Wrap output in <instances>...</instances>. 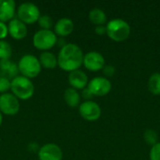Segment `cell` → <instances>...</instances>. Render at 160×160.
I'll use <instances>...</instances> for the list:
<instances>
[{
	"instance_id": "cell-18",
	"label": "cell",
	"mask_w": 160,
	"mask_h": 160,
	"mask_svg": "<svg viewBox=\"0 0 160 160\" xmlns=\"http://www.w3.org/2000/svg\"><path fill=\"white\" fill-rule=\"evenodd\" d=\"M89 20L96 25H104V23L107 22V16L102 9L95 8L89 12Z\"/></svg>"
},
{
	"instance_id": "cell-3",
	"label": "cell",
	"mask_w": 160,
	"mask_h": 160,
	"mask_svg": "<svg viewBox=\"0 0 160 160\" xmlns=\"http://www.w3.org/2000/svg\"><path fill=\"white\" fill-rule=\"evenodd\" d=\"M10 89L12 94L20 99L27 100L34 95L35 87L30 79L21 75L10 81Z\"/></svg>"
},
{
	"instance_id": "cell-22",
	"label": "cell",
	"mask_w": 160,
	"mask_h": 160,
	"mask_svg": "<svg viewBox=\"0 0 160 160\" xmlns=\"http://www.w3.org/2000/svg\"><path fill=\"white\" fill-rule=\"evenodd\" d=\"M144 141L148 143V144H150V145H154V144H156L157 142H158V134H157V132L156 131H154V130H152V129H148V130H146L145 132H144Z\"/></svg>"
},
{
	"instance_id": "cell-10",
	"label": "cell",
	"mask_w": 160,
	"mask_h": 160,
	"mask_svg": "<svg viewBox=\"0 0 160 160\" xmlns=\"http://www.w3.org/2000/svg\"><path fill=\"white\" fill-rule=\"evenodd\" d=\"M83 66L90 71L101 70L105 66V59L98 52H89L83 56Z\"/></svg>"
},
{
	"instance_id": "cell-19",
	"label": "cell",
	"mask_w": 160,
	"mask_h": 160,
	"mask_svg": "<svg viewBox=\"0 0 160 160\" xmlns=\"http://www.w3.org/2000/svg\"><path fill=\"white\" fill-rule=\"evenodd\" d=\"M148 89L156 96L160 95V73H153L148 80Z\"/></svg>"
},
{
	"instance_id": "cell-13",
	"label": "cell",
	"mask_w": 160,
	"mask_h": 160,
	"mask_svg": "<svg viewBox=\"0 0 160 160\" xmlns=\"http://www.w3.org/2000/svg\"><path fill=\"white\" fill-rule=\"evenodd\" d=\"M68 82L74 89H84L88 84L87 75L81 69L71 71L68 75Z\"/></svg>"
},
{
	"instance_id": "cell-1",
	"label": "cell",
	"mask_w": 160,
	"mask_h": 160,
	"mask_svg": "<svg viewBox=\"0 0 160 160\" xmlns=\"http://www.w3.org/2000/svg\"><path fill=\"white\" fill-rule=\"evenodd\" d=\"M83 52L82 49L74 43H67L61 48L58 58L57 65L66 71H74L79 69V68L83 63Z\"/></svg>"
},
{
	"instance_id": "cell-17",
	"label": "cell",
	"mask_w": 160,
	"mask_h": 160,
	"mask_svg": "<svg viewBox=\"0 0 160 160\" xmlns=\"http://www.w3.org/2000/svg\"><path fill=\"white\" fill-rule=\"evenodd\" d=\"M38 60H39L41 67H43L45 68L51 69V68H54L57 66V58L51 52L45 51V52H41Z\"/></svg>"
},
{
	"instance_id": "cell-9",
	"label": "cell",
	"mask_w": 160,
	"mask_h": 160,
	"mask_svg": "<svg viewBox=\"0 0 160 160\" xmlns=\"http://www.w3.org/2000/svg\"><path fill=\"white\" fill-rule=\"evenodd\" d=\"M81 116L86 121H97L101 115V109L99 105L93 100H86L79 107Z\"/></svg>"
},
{
	"instance_id": "cell-5",
	"label": "cell",
	"mask_w": 160,
	"mask_h": 160,
	"mask_svg": "<svg viewBox=\"0 0 160 160\" xmlns=\"http://www.w3.org/2000/svg\"><path fill=\"white\" fill-rule=\"evenodd\" d=\"M57 41V38L54 32L52 30H46V29H40L37 31L33 37V44L34 46L42 51L49 50L52 48Z\"/></svg>"
},
{
	"instance_id": "cell-24",
	"label": "cell",
	"mask_w": 160,
	"mask_h": 160,
	"mask_svg": "<svg viewBox=\"0 0 160 160\" xmlns=\"http://www.w3.org/2000/svg\"><path fill=\"white\" fill-rule=\"evenodd\" d=\"M10 89V81L5 76H0V93H7Z\"/></svg>"
},
{
	"instance_id": "cell-25",
	"label": "cell",
	"mask_w": 160,
	"mask_h": 160,
	"mask_svg": "<svg viewBox=\"0 0 160 160\" xmlns=\"http://www.w3.org/2000/svg\"><path fill=\"white\" fill-rule=\"evenodd\" d=\"M12 62L9 60V59H3V60H0V69H1V72L3 74H6L7 71L10 68V67L12 66Z\"/></svg>"
},
{
	"instance_id": "cell-7",
	"label": "cell",
	"mask_w": 160,
	"mask_h": 160,
	"mask_svg": "<svg viewBox=\"0 0 160 160\" xmlns=\"http://www.w3.org/2000/svg\"><path fill=\"white\" fill-rule=\"evenodd\" d=\"M87 88L90 90L93 96L104 97L110 93L112 89V83L105 77H96L88 82Z\"/></svg>"
},
{
	"instance_id": "cell-8",
	"label": "cell",
	"mask_w": 160,
	"mask_h": 160,
	"mask_svg": "<svg viewBox=\"0 0 160 160\" xmlns=\"http://www.w3.org/2000/svg\"><path fill=\"white\" fill-rule=\"evenodd\" d=\"M20 110L18 98L9 93H5L0 96V112L7 115H15Z\"/></svg>"
},
{
	"instance_id": "cell-26",
	"label": "cell",
	"mask_w": 160,
	"mask_h": 160,
	"mask_svg": "<svg viewBox=\"0 0 160 160\" xmlns=\"http://www.w3.org/2000/svg\"><path fill=\"white\" fill-rule=\"evenodd\" d=\"M102 70H103V74L106 77H112L114 75V73H115V68L112 65H106V66H104V68H102Z\"/></svg>"
},
{
	"instance_id": "cell-27",
	"label": "cell",
	"mask_w": 160,
	"mask_h": 160,
	"mask_svg": "<svg viewBox=\"0 0 160 160\" xmlns=\"http://www.w3.org/2000/svg\"><path fill=\"white\" fill-rule=\"evenodd\" d=\"M8 25L5 22H0V40H3L8 36Z\"/></svg>"
},
{
	"instance_id": "cell-20",
	"label": "cell",
	"mask_w": 160,
	"mask_h": 160,
	"mask_svg": "<svg viewBox=\"0 0 160 160\" xmlns=\"http://www.w3.org/2000/svg\"><path fill=\"white\" fill-rule=\"evenodd\" d=\"M12 54V48L6 40H0V60L9 59Z\"/></svg>"
},
{
	"instance_id": "cell-28",
	"label": "cell",
	"mask_w": 160,
	"mask_h": 160,
	"mask_svg": "<svg viewBox=\"0 0 160 160\" xmlns=\"http://www.w3.org/2000/svg\"><path fill=\"white\" fill-rule=\"evenodd\" d=\"M82 96L83 98H85V99H87V100H91V98H93V94L90 92V90H89L87 87H85L84 89H82Z\"/></svg>"
},
{
	"instance_id": "cell-14",
	"label": "cell",
	"mask_w": 160,
	"mask_h": 160,
	"mask_svg": "<svg viewBox=\"0 0 160 160\" xmlns=\"http://www.w3.org/2000/svg\"><path fill=\"white\" fill-rule=\"evenodd\" d=\"M15 2L13 0H0V22H7L13 18Z\"/></svg>"
},
{
	"instance_id": "cell-15",
	"label": "cell",
	"mask_w": 160,
	"mask_h": 160,
	"mask_svg": "<svg viewBox=\"0 0 160 160\" xmlns=\"http://www.w3.org/2000/svg\"><path fill=\"white\" fill-rule=\"evenodd\" d=\"M73 29L74 23L69 18H61L54 24V32L61 37L68 36L73 31Z\"/></svg>"
},
{
	"instance_id": "cell-6",
	"label": "cell",
	"mask_w": 160,
	"mask_h": 160,
	"mask_svg": "<svg viewBox=\"0 0 160 160\" xmlns=\"http://www.w3.org/2000/svg\"><path fill=\"white\" fill-rule=\"evenodd\" d=\"M18 19L24 23H34L38 21L40 11L38 8L30 2H24L18 8Z\"/></svg>"
},
{
	"instance_id": "cell-12",
	"label": "cell",
	"mask_w": 160,
	"mask_h": 160,
	"mask_svg": "<svg viewBox=\"0 0 160 160\" xmlns=\"http://www.w3.org/2000/svg\"><path fill=\"white\" fill-rule=\"evenodd\" d=\"M9 35L15 39H22L27 34V28L24 22L19 19H12L8 25Z\"/></svg>"
},
{
	"instance_id": "cell-30",
	"label": "cell",
	"mask_w": 160,
	"mask_h": 160,
	"mask_svg": "<svg viewBox=\"0 0 160 160\" xmlns=\"http://www.w3.org/2000/svg\"><path fill=\"white\" fill-rule=\"evenodd\" d=\"M2 121H3V117H2V113H1V112H0V127H1V125H2Z\"/></svg>"
},
{
	"instance_id": "cell-2",
	"label": "cell",
	"mask_w": 160,
	"mask_h": 160,
	"mask_svg": "<svg viewBox=\"0 0 160 160\" xmlns=\"http://www.w3.org/2000/svg\"><path fill=\"white\" fill-rule=\"evenodd\" d=\"M106 34L108 37L116 41L122 42L128 38L131 28L128 22L123 19H112L106 25Z\"/></svg>"
},
{
	"instance_id": "cell-4",
	"label": "cell",
	"mask_w": 160,
	"mask_h": 160,
	"mask_svg": "<svg viewBox=\"0 0 160 160\" xmlns=\"http://www.w3.org/2000/svg\"><path fill=\"white\" fill-rule=\"evenodd\" d=\"M18 68L19 72H21L22 76L31 79L39 74L41 70V65L39 60L35 55L25 54L20 59L18 63Z\"/></svg>"
},
{
	"instance_id": "cell-11",
	"label": "cell",
	"mask_w": 160,
	"mask_h": 160,
	"mask_svg": "<svg viewBox=\"0 0 160 160\" xmlns=\"http://www.w3.org/2000/svg\"><path fill=\"white\" fill-rule=\"evenodd\" d=\"M63 152L55 143H47L38 150L39 160H62Z\"/></svg>"
},
{
	"instance_id": "cell-21",
	"label": "cell",
	"mask_w": 160,
	"mask_h": 160,
	"mask_svg": "<svg viewBox=\"0 0 160 160\" xmlns=\"http://www.w3.org/2000/svg\"><path fill=\"white\" fill-rule=\"evenodd\" d=\"M38 22V24L40 25V27L42 29H46V30H51V27L53 24L52 18L47 14L46 15H40Z\"/></svg>"
},
{
	"instance_id": "cell-16",
	"label": "cell",
	"mask_w": 160,
	"mask_h": 160,
	"mask_svg": "<svg viewBox=\"0 0 160 160\" xmlns=\"http://www.w3.org/2000/svg\"><path fill=\"white\" fill-rule=\"evenodd\" d=\"M64 99L69 107L75 108L80 104L81 96L76 89L70 87V88L66 89V91L64 93Z\"/></svg>"
},
{
	"instance_id": "cell-23",
	"label": "cell",
	"mask_w": 160,
	"mask_h": 160,
	"mask_svg": "<svg viewBox=\"0 0 160 160\" xmlns=\"http://www.w3.org/2000/svg\"><path fill=\"white\" fill-rule=\"evenodd\" d=\"M149 158L150 160H160V142H157L151 147Z\"/></svg>"
},
{
	"instance_id": "cell-29",
	"label": "cell",
	"mask_w": 160,
	"mask_h": 160,
	"mask_svg": "<svg viewBox=\"0 0 160 160\" xmlns=\"http://www.w3.org/2000/svg\"><path fill=\"white\" fill-rule=\"evenodd\" d=\"M95 32L96 34L99 35V36H102L104 34H106V26L105 25H97L96 28H95Z\"/></svg>"
}]
</instances>
